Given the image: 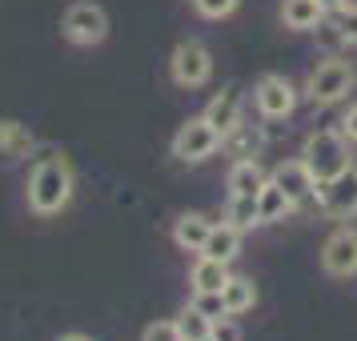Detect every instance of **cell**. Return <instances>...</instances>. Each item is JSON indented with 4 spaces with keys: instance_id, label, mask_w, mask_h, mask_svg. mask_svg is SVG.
<instances>
[{
    "instance_id": "15",
    "label": "cell",
    "mask_w": 357,
    "mask_h": 341,
    "mask_svg": "<svg viewBox=\"0 0 357 341\" xmlns=\"http://www.w3.org/2000/svg\"><path fill=\"white\" fill-rule=\"evenodd\" d=\"M36 149V137L29 125H20V121H0V161H24L29 153Z\"/></svg>"
},
{
    "instance_id": "18",
    "label": "cell",
    "mask_w": 357,
    "mask_h": 341,
    "mask_svg": "<svg viewBox=\"0 0 357 341\" xmlns=\"http://www.w3.org/2000/svg\"><path fill=\"white\" fill-rule=\"evenodd\" d=\"M229 277L233 273H229L225 261H213L197 253V265L189 269V285H193V293H213V289H225Z\"/></svg>"
},
{
    "instance_id": "23",
    "label": "cell",
    "mask_w": 357,
    "mask_h": 341,
    "mask_svg": "<svg viewBox=\"0 0 357 341\" xmlns=\"http://www.w3.org/2000/svg\"><path fill=\"white\" fill-rule=\"evenodd\" d=\"M193 309H201L209 321H221V317H229V309H225V297H221V289H213V293H193V301H189Z\"/></svg>"
},
{
    "instance_id": "7",
    "label": "cell",
    "mask_w": 357,
    "mask_h": 341,
    "mask_svg": "<svg viewBox=\"0 0 357 341\" xmlns=\"http://www.w3.org/2000/svg\"><path fill=\"white\" fill-rule=\"evenodd\" d=\"M169 77L173 84L181 89H201V84H209L213 77V52L201 45V40H181L173 56H169Z\"/></svg>"
},
{
    "instance_id": "30",
    "label": "cell",
    "mask_w": 357,
    "mask_h": 341,
    "mask_svg": "<svg viewBox=\"0 0 357 341\" xmlns=\"http://www.w3.org/2000/svg\"><path fill=\"white\" fill-rule=\"evenodd\" d=\"M321 4H325V13H337L341 4H349V0H321Z\"/></svg>"
},
{
    "instance_id": "32",
    "label": "cell",
    "mask_w": 357,
    "mask_h": 341,
    "mask_svg": "<svg viewBox=\"0 0 357 341\" xmlns=\"http://www.w3.org/2000/svg\"><path fill=\"white\" fill-rule=\"evenodd\" d=\"M209 341H213V338H209Z\"/></svg>"
},
{
    "instance_id": "17",
    "label": "cell",
    "mask_w": 357,
    "mask_h": 341,
    "mask_svg": "<svg viewBox=\"0 0 357 341\" xmlns=\"http://www.w3.org/2000/svg\"><path fill=\"white\" fill-rule=\"evenodd\" d=\"M257 213H261V225H273V221H285L293 213V197L277 185L273 177L265 181V189L257 193Z\"/></svg>"
},
{
    "instance_id": "29",
    "label": "cell",
    "mask_w": 357,
    "mask_h": 341,
    "mask_svg": "<svg viewBox=\"0 0 357 341\" xmlns=\"http://www.w3.org/2000/svg\"><path fill=\"white\" fill-rule=\"evenodd\" d=\"M341 132H345L349 145H357V100L345 109V116H341Z\"/></svg>"
},
{
    "instance_id": "14",
    "label": "cell",
    "mask_w": 357,
    "mask_h": 341,
    "mask_svg": "<svg viewBox=\"0 0 357 341\" xmlns=\"http://www.w3.org/2000/svg\"><path fill=\"white\" fill-rule=\"evenodd\" d=\"M209 229H213V221L205 213H181L177 221H173V241L185 253H201L205 241H209Z\"/></svg>"
},
{
    "instance_id": "16",
    "label": "cell",
    "mask_w": 357,
    "mask_h": 341,
    "mask_svg": "<svg viewBox=\"0 0 357 341\" xmlns=\"http://www.w3.org/2000/svg\"><path fill=\"white\" fill-rule=\"evenodd\" d=\"M241 253V229L237 225H229V221H213V229H209V241H205V249H201V257H213V261H233Z\"/></svg>"
},
{
    "instance_id": "28",
    "label": "cell",
    "mask_w": 357,
    "mask_h": 341,
    "mask_svg": "<svg viewBox=\"0 0 357 341\" xmlns=\"http://www.w3.org/2000/svg\"><path fill=\"white\" fill-rule=\"evenodd\" d=\"M213 341H241V325L233 321V317L213 321Z\"/></svg>"
},
{
    "instance_id": "31",
    "label": "cell",
    "mask_w": 357,
    "mask_h": 341,
    "mask_svg": "<svg viewBox=\"0 0 357 341\" xmlns=\"http://www.w3.org/2000/svg\"><path fill=\"white\" fill-rule=\"evenodd\" d=\"M56 341H93V338H84V333H65V338H56Z\"/></svg>"
},
{
    "instance_id": "6",
    "label": "cell",
    "mask_w": 357,
    "mask_h": 341,
    "mask_svg": "<svg viewBox=\"0 0 357 341\" xmlns=\"http://www.w3.org/2000/svg\"><path fill=\"white\" fill-rule=\"evenodd\" d=\"M221 141H225V137L213 129L205 116H189V121L173 132V157L185 161V165H201L221 149Z\"/></svg>"
},
{
    "instance_id": "24",
    "label": "cell",
    "mask_w": 357,
    "mask_h": 341,
    "mask_svg": "<svg viewBox=\"0 0 357 341\" xmlns=\"http://www.w3.org/2000/svg\"><path fill=\"white\" fill-rule=\"evenodd\" d=\"M313 33H317V45H321V49H329V52H337V49H345V45H349V40H345V33H341V24L333 17H325Z\"/></svg>"
},
{
    "instance_id": "1",
    "label": "cell",
    "mask_w": 357,
    "mask_h": 341,
    "mask_svg": "<svg viewBox=\"0 0 357 341\" xmlns=\"http://www.w3.org/2000/svg\"><path fill=\"white\" fill-rule=\"evenodd\" d=\"M73 189H77V177L61 149H49L45 157H36L33 173H29V209L36 217H56L61 209H68Z\"/></svg>"
},
{
    "instance_id": "27",
    "label": "cell",
    "mask_w": 357,
    "mask_h": 341,
    "mask_svg": "<svg viewBox=\"0 0 357 341\" xmlns=\"http://www.w3.org/2000/svg\"><path fill=\"white\" fill-rule=\"evenodd\" d=\"M141 341H181L177 321H153V325H145V333H141Z\"/></svg>"
},
{
    "instance_id": "26",
    "label": "cell",
    "mask_w": 357,
    "mask_h": 341,
    "mask_svg": "<svg viewBox=\"0 0 357 341\" xmlns=\"http://www.w3.org/2000/svg\"><path fill=\"white\" fill-rule=\"evenodd\" d=\"M333 20L341 24V33H345V40L357 49V0H349V4H341L337 13H333Z\"/></svg>"
},
{
    "instance_id": "10",
    "label": "cell",
    "mask_w": 357,
    "mask_h": 341,
    "mask_svg": "<svg viewBox=\"0 0 357 341\" xmlns=\"http://www.w3.org/2000/svg\"><path fill=\"white\" fill-rule=\"evenodd\" d=\"M201 116H205V121H209L213 129L221 132V137H229V132H233V129L245 121V113H241V93H237L233 84H229V89H221V93H217V97L205 105V113H201Z\"/></svg>"
},
{
    "instance_id": "11",
    "label": "cell",
    "mask_w": 357,
    "mask_h": 341,
    "mask_svg": "<svg viewBox=\"0 0 357 341\" xmlns=\"http://www.w3.org/2000/svg\"><path fill=\"white\" fill-rule=\"evenodd\" d=\"M269 177H273L277 185H281V189L293 197V205H301L305 197L317 193V181H313V173H309V165L301 161V157H297V161H281L273 173H269Z\"/></svg>"
},
{
    "instance_id": "25",
    "label": "cell",
    "mask_w": 357,
    "mask_h": 341,
    "mask_svg": "<svg viewBox=\"0 0 357 341\" xmlns=\"http://www.w3.org/2000/svg\"><path fill=\"white\" fill-rule=\"evenodd\" d=\"M237 4L241 0H193V8H197V17H205V20H225L237 13Z\"/></svg>"
},
{
    "instance_id": "12",
    "label": "cell",
    "mask_w": 357,
    "mask_h": 341,
    "mask_svg": "<svg viewBox=\"0 0 357 341\" xmlns=\"http://www.w3.org/2000/svg\"><path fill=\"white\" fill-rule=\"evenodd\" d=\"M329 17L321 0H281V24L289 33H313Z\"/></svg>"
},
{
    "instance_id": "2",
    "label": "cell",
    "mask_w": 357,
    "mask_h": 341,
    "mask_svg": "<svg viewBox=\"0 0 357 341\" xmlns=\"http://www.w3.org/2000/svg\"><path fill=\"white\" fill-rule=\"evenodd\" d=\"M301 161L309 165L313 181L321 185V181H333L337 173L354 169V153H349V141H345V132L341 129H317V132H309L305 137V145H301Z\"/></svg>"
},
{
    "instance_id": "4",
    "label": "cell",
    "mask_w": 357,
    "mask_h": 341,
    "mask_svg": "<svg viewBox=\"0 0 357 341\" xmlns=\"http://www.w3.org/2000/svg\"><path fill=\"white\" fill-rule=\"evenodd\" d=\"M61 33L77 49H97L109 36V13L100 4H93V0H77V4H68L65 20H61Z\"/></svg>"
},
{
    "instance_id": "20",
    "label": "cell",
    "mask_w": 357,
    "mask_h": 341,
    "mask_svg": "<svg viewBox=\"0 0 357 341\" xmlns=\"http://www.w3.org/2000/svg\"><path fill=\"white\" fill-rule=\"evenodd\" d=\"M225 221L237 225L241 233H249L253 225H261V213H257V197H241V193H229V209Z\"/></svg>"
},
{
    "instance_id": "13",
    "label": "cell",
    "mask_w": 357,
    "mask_h": 341,
    "mask_svg": "<svg viewBox=\"0 0 357 341\" xmlns=\"http://www.w3.org/2000/svg\"><path fill=\"white\" fill-rule=\"evenodd\" d=\"M229 193H241V197H257L261 189H265V181H269V173H265V165L257 161V157H241V161L229 165Z\"/></svg>"
},
{
    "instance_id": "5",
    "label": "cell",
    "mask_w": 357,
    "mask_h": 341,
    "mask_svg": "<svg viewBox=\"0 0 357 341\" xmlns=\"http://www.w3.org/2000/svg\"><path fill=\"white\" fill-rule=\"evenodd\" d=\"M297 100H301V89L281 77V73H265L253 89V105H257L261 121H285V116L297 113Z\"/></svg>"
},
{
    "instance_id": "22",
    "label": "cell",
    "mask_w": 357,
    "mask_h": 341,
    "mask_svg": "<svg viewBox=\"0 0 357 341\" xmlns=\"http://www.w3.org/2000/svg\"><path fill=\"white\" fill-rule=\"evenodd\" d=\"M221 149H225V153H233V157H237V161H241V157H257V149H261V132L253 129V125H237V129L229 132L225 141H221Z\"/></svg>"
},
{
    "instance_id": "21",
    "label": "cell",
    "mask_w": 357,
    "mask_h": 341,
    "mask_svg": "<svg viewBox=\"0 0 357 341\" xmlns=\"http://www.w3.org/2000/svg\"><path fill=\"white\" fill-rule=\"evenodd\" d=\"M173 321H177L181 341H209L213 338V321L201 313V309H193V305H185V309H181V317H173Z\"/></svg>"
},
{
    "instance_id": "19",
    "label": "cell",
    "mask_w": 357,
    "mask_h": 341,
    "mask_svg": "<svg viewBox=\"0 0 357 341\" xmlns=\"http://www.w3.org/2000/svg\"><path fill=\"white\" fill-rule=\"evenodd\" d=\"M221 297H225L229 317H241V313H249L257 305V285H253V277H229Z\"/></svg>"
},
{
    "instance_id": "8",
    "label": "cell",
    "mask_w": 357,
    "mask_h": 341,
    "mask_svg": "<svg viewBox=\"0 0 357 341\" xmlns=\"http://www.w3.org/2000/svg\"><path fill=\"white\" fill-rule=\"evenodd\" d=\"M317 205H321V213L333 217V221L357 217V165L345 169V173H337L333 181H321V185H317Z\"/></svg>"
},
{
    "instance_id": "9",
    "label": "cell",
    "mask_w": 357,
    "mask_h": 341,
    "mask_svg": "<svg viewBox=\"0 0 357 341\" xmlns=\"http://www.w3.org/2000/svg\"><path fill=\"white\" fill-rule=\"evenodd\" d=\"M321 269L329 277H357V229L354 225H341L333 229L321 245Z\"/></svg>"
},
{
    "instance_id": "3",
    "label": "cell",
    "mask_w": 357,
    "mask_h": 341,
    "mask_svg": "<svg viewBox=\"0 0 357 341\" xmlns=\"http://www.w3.org/2000/svg\"><path fill=\"white\" fill-rule=\"evenodd\" d=\"M357 89V68L354 61H341V56H329V61H321V65L309 68L305 77V100H313V105H321V109H329V105H341V100H349V93Z\"/></svg>"
}]
</instances>
